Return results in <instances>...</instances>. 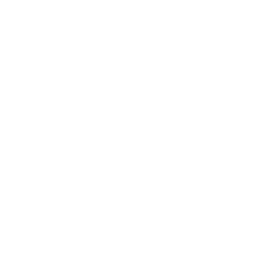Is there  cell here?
Listing matches in <instances>:
<instances>
[]
</instances>
